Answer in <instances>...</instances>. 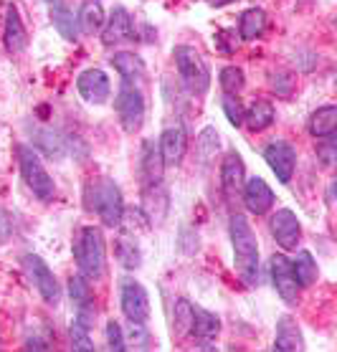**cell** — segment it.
Listing matches in <instances>:
<instances>
[{
    "label": "cell",
    "mask_w": 337,
    "mask_h": 352,
    "mask_svg": "<svg viewBox=\"0 0 337 352\" xmlns=\"http://www.w3.org/2000/svg\"><path fill=\"white\" fill-rule=\"evenodd\" d=\"M74 258L79 266L81 276L89 281H99L105 276V261H107V248L105 236L96 226H84L74 241Z\"/></svg>",
    "instance_id": "3"
},
{
    "label": "cell",
    "mask_w": 337,
    "mask_h": 352,
    "mask_svg": "<svg viewBox=\"0 0 337 352\" xmlns=\"http://www.w3.org/2000/svg\"><path fill=\"white\" fill-rule=\"evenodd\" d=\"M69 294L72 302L76 305V322H81L84 327H91V322L96 320V307H94V292L89 284L87 276H72L69 279Z\"/></svg>",
    "instance_id": "16"
},
{
    "label": "cell",
    "mask_w": 337,
    "mask_h": 352,
    "mask_svg": "<svg viewBox=\"0 0 337 352\" xmlns=\"http://www.w3.org/2000/svg\"><path fill=\"white\" fill-rule=\"evenodd\" d=\"M228 233H231L236 272H239V276L243 279L246 287H257L259 284V243H257V233L251 231L249 218L241 216V213H233Z\"/></svg>",
    "instance_id": "1"
},
{
    "label": "cell",
    "mask_w": 337,
    "mask_h": 352,
    "mask_svg": "<svg viewBox=\"0 0 337 352\" xmlns=\"http://www.w3.org/2000/svg\"><path fill=\"white\" fill-rule=\"evenodd\" d=\"M269 87L274 89L276 96H292L294 94V76L289 72H272L269 74Z\"/></svg>",
    "instance_id": "35"
},
{
    "label": "cell",
    "mask_w": 337,
    "mask_h": 352,
    "mask_svg": "<svg viewBox=\"0 0 337 352\" xmlns=\"http://www.w3.org/2000/svg\"><path fill=\"white\" fill-rule=\"evenodd\" d=\"M33 144H36V147H39L46 157H51V160H61V157L66 155L64 137L58 135L56 129H51V127L36 129V132H33Z\"/></svg>",
    "instance_id": "23"
},
{
    "label": "cell",
    "mask_w": 337,
    "mask_h": 352,
    "mask_svg": "<svg viewBox=\"0 0 337 352\" xmlns=\"http://www.w3.org/2000/svg\"><path fill=\"white\" fill-rule=\"evenodd\" d=\"M264 160L269 162V168H272V173L276 175L279 183H292L294 168H297V150L287 140H272L266 144Z\"/></svg>",
    "instance_id": "9"
},
{
    "label": "cell",
    "mask_w": 337,
    "mask_h": 352,
    "mask_svg": "<svg viewBox=\"0 0 337 352\" xmlns=\"http://www.w3.org/2000/svg\"><path fill=\"white\" fill-rule=\"evenodd\" d=\"M112 66L120 72L122 79L132 81V84L144 76V61L137 54H132V51H117L112 56Z\"/></svg>",
    "instance_id": "29"
},
{
    "label": "cell",
    "mask_w": 337,
    "mask_h": 352,
    "mask_svg": "<svg viewBox=\"0 0 337 352\" xmlns=\"http://www.w3.org/2000/svg\"><path fill=\"white\" fill-rule=\"evenodd\" d=\"M221 104H224V112L233 127H241V124H243V107H241V102L236 99V94H226Z\"/></svg>",
    "instance_id": "37"
},
{
    "label": "cell",
    "mask_w": 337,
    "mask_h": 352,
    "mask_svg": "<svg viewBox=\"0 0 337 352\" xmlns=\"http://www.w3.org/2000/svg\"><path fill=\"white\" fill-rule=\"evenodd\" d=\"M274 350H279V352L305 350V337H302V332H299V327H297V322L292 320V317H279V322H276Z\"/></svg>",
    "instance_id": "21"
},
{
    "label": "cell",
    "mask_w": 337,
    "mask_h": 352,
    "mask_svg": "<svg viewBox=\"0 0 337 352\" xmlns=\"http://www.w3.org/2000/svg\"><path fill=\"white\" fill-rule=\"evenodd\" d=\"M175 58V69L180 74L183 87L191 91L193 96H203L210 89V69L203 61L201 51H195L193 46H175L173 51Z\"/></svg>",
    "instance_id": "4"
},
{
    "label": "cell",
    "mask_w": 337,
    "mask_h": 352,
    "mask_svg": "<svg viewBox=\"0 0 337 352\" xmlns=\"http://www.w3.org/2000/svg\"><path fill=\"white\" fill-rule=\"evenodd\" d=\"M195 147H198V157H201V162L203 165H208V162L216 157L218 150H221V137H218V132L213 127H206L201 135H198Z\"/></svg>",
    "instance_id": "31"
},
{
    "label": "cell",
    "mask_w": 337,
    "mask_h": 352,
    "mask_svg": "<svg viewBox=\"0 0 337 352\" xmlns=\"http://www.w3.org/2000/svg\"><path fill=\"white\" fill-rule=\"evenodd\" d=\"M114 256L124 269H140L142 266V251H140L137 239L132 233H124L114 241Z\"/></svg>",
    "instance_id": "26"
},
{
    "label": "cell",
    "mask_w": 337,
    "mask_h": 352,
    "mask_svg": "<svg viewBox=\"0 0 337 352\" xmlns=\"http://www.w3.org/2000/svg\"><path fill=\"white\" fill-rule=\"evenodd\" d=\"M107 344L112 352H124L127 350V342H124V329L120 327V322H109L107 324Z\"/></svg>",
    "instance_id": "39"
},
{
    "label": "cell",
    "mask_w": 337,
    "mask_h": 352,
    "mask_svg": "<svg viewBox=\"0 0 337 352\" xmlns=\"http://www.w3.org/2000/svg\"><path fill=\"white\" fill-rule=\"evenodd\" d=\"M137 38V28L132 16L127 13V8H112L109 18H105V25H102V43L105 46H120V43H129V41Z\"/></svg>",
    "instance_id": "12"
},
{
    "label": "cell",
    "mask_w": 337,
    "mask_h": 352,
    "mask_svg": "<svg viewBox=\"0 0 337 352\" xmlns=\"http://www.w3.org/2000/svg\"><path fill=\"white\" fill-rule=\"evenodd\" d=\"M114 109H117L120 124L127 135L140 132V127H142L144 122V94L132 81H124L120 87L117 99H114Z\"/></svg>",
    "instance_id": "6"
},
{
    "label": "cell",
    "mask_w": 337,
    "mask_h": 352,
    "mask_svg": "<svg viewBox=\"0 0 337 352\" xmlns=\"http://www.w3.org/2000/svg\"><path fill=\"white\" fill-rule=\"evenodd\" d=\"M337 129V107L335 104H325L320 107L317 112H312L309 117V135L322 140V137L335 135Z\"/></svg>",
    "instance_id": "28"
},
{
    "label": "cell",
    "mask_w": 337,
    "mask_h": 352,
    "mask_svg": "<svg viewBox=\"0 0 337 352\" xmlns=\"http://www.w3.org/2000/svg\"><path fill=\"white\" fill-rule=\"evenodd\" d=\"M274 117V104L266 102V99H254L249 109H243V124L251 129V132H261V129L272 127Z\"/></svg>",
    "instance_id": "22"
},
{
    "label": "cell",
    "mask_w": 337,
    "mask_h": 352,
    "mask_svg": "<svg viewBox=\"0 0 337 352\" xmlns=\"http://www.w3.org/2000/svg\"><path fill=\"white\" fill-rule=\"evenodd\" d=\"M0 350H3V340H0Z\"/></svg>",
    "instance_id": "42"
},
{
    "label": "cell",
    "mask_w": 337,
    "mask_h": 352,
    "mask_svg": "<svg viewBox=\"0 0 337 352\" xmlns=\"http://www.w3.org/2000/svg\"><path fill=\"white\" fill-rule=\"evenodd\" d=\"M46 3H54V0H46Z\"/></svg>",
    "instance_id": "43"
},
{
    "label": "cell",
    "mask_w": 337,
    "mask_h": 352,
    "mask_svg": "<svg viewBox=\"0 0 337 352\" xmlns=\"http://www.w3.org/2000/svg\"><path fill=\"white\" fill-rule=\"evenodd\" d=\"M157 147H160L165 165H180L185 157V150H188V137H185L183 122H170V124H165L160 140H157Z\"/></svg>",
    "instance_id": "14"
},
{
    "label": "cell",
    "mask_w": 337,
    "mask_h": 352,
    "mask_svg": "<svg viewBox=\"0 0 337 352\" xmlns=\"http://www.w3.org/2000/svg\"><path fill=\"white\" fill-rule=\"evenodd\" d=\"M269 231H272L274 241L279 243L284 251H297L299 239H302V226L294 210L279 208L269 218Z\"/></svg>",
    "instance_id": "11"
},
{
    "label": "cell",
    "mask_w": 337,
    "mask_h": 352,
    "mask_svg": "<svg viewBox=\"0 0 337 352\" xmlns=\"http://www.w3.org/2000/svg\"><path fill=\"white\" fill-rule=\"evenodd\" d=\"M241 198H243V203H246L249 213H254V216H264V213H269V208L274 206L272 188H269L261 177H251V180H246V183H243Z\"/></svg>",
    "instance_id": "18"
},
{
    "label": "cell",
    "mask_w": 337,
    "mask_h": 352,
    "mask_svg": "<svg viewBox=\"0 0 337 352\" xmlns=\"http://www.w3.org/2000/svg\"><path fill=\"white\" fill-rule=\"evenodd\" d=\"M18 165H21V175L23 183L28 185V190L39 200H51L56 192V185L48 175V170L43 168V162L28 144H18Z\"/></svg>",
    "instance_id": "5"
},
{
    "label": "cell",
    "mask_w": 337,
    "mask_h": 352,
    "mask_svg": "<svg viewBox=\"0 0 337 352\" xmlns=\"http://www.w3.org/2000/svg\"><path fill=\"white\" fill-rule=\"evenodd\" d=\"M76 25H79V31L84 36H94V33L102 31V25H105V8H102V3L99 0H87L81 6L79 16H76Z\"/></svg>",
    "instance_id": "25"
},
{
    "label": "cell",
    "mask_w": 337,
    "mask_h": 352,
    "mask_svg": "<svg viewBox=\"0 0 337 352\" xmlns=\"http://www.w3.org/2000/svg\"><path fill=\"white\" fill-rule=\"evenodd\" d=\"M124 342H132V347H137V350H147L150 347V335H147V329H144V324H140V322H129V329L127 335H124Z\"/></svg>",
    "instance_id": "36"
},
{
    "label": "cell",
    "mask_w": 337,
    "mask_h": 352,
    "mask_svg": "<svg viewBox=\"0 0 337 352\" xmlns=\"http://www.w3.org/2000/svg\"><path fill=\"white\" fill-rule=\"evenodd\" d=\"M243 183H246V168L241 160L239 153H228L226 160L221 162V192L228 206H236L243 192Z\"/></svg>",
    "instance_id": "10"
},
{
    "label": "cell",
    "mask_w": 337,
    "mask_h": 352,
    "mask_svg": "<svg viewBox=\"0 0 337 352\" xmlns=\"http://www.w3.org/2000/svg\"><path fill=\"white\" fill-rule=\"evenodd\" d=\"M221 332V320H218L216 314L208 312V309H203V307H195L193 305V322H191V332L198 342H213Z\"/></svg>",
    "instance_id": "20"
},
{
    "label": "cell",
    "mask_w": 337,
    "mask_h": 352,
    "mask_svg": "<svg viewBox=\"0 0 337 352\" xmlns=\"http://www.w3.org/2000/svg\"><path fill=\"white\" fill-rule=\"evenodd\" d=\"M51 21H54V28L66 41H76L79 25H76V18H74V13L69 10V6H66L64 0H54V6H51Z\"/></svg>",
    "instance_id": "27"
},
{
    "label": "cell",
    "mask_w": 337,
    "mask_h": 352,
    "mask_svg": "<svg viewBox=\"0 0 337 352\" xmlns=\"http://www.w3.org/2000/svg\"><path fill=\"white\" fill-rule=\"evenodd\" d=\"M140 175H142L144 188H155L162 185V175H165V162H162L160 147L155 140H144L142 142V157H140Z\"/></svg>",
    "instance_id": "17"
},
{
    "label": "cell",
    "mask_w": 337,
    "mask_h": 352,
    "mask_svg": "<svg viewBox=\"0 0 337 352\" xmlns=\"http://www.w3.org/2000/svg\"><path fill=\"white\" fill-rule=\"evenodd\" d=\"M292 269H294V279H297L299 287H312L317 281V274H320L309 251H299L297 258L292 261Z\"/></svg>",
    "instance_id": "30"
},
{
    "label": "cell",
    "mask_w": 337,
    "mask_h": 352,
    "mask_svg": "<svg viewBox=\"0 0 337 352\" xmlns=\"http://www.w3.org/2000/svg\"><path fill=\"white\" fill-rule=\"evenodd\" d=\"M317 157L325 168H332L335 165V157H337V144H335V135L329 137H322V142L317 144Z\"/></svg>",
    "instance_id": "38"
},
{
    "label": "cell",
    "mask_w": 337,
    "mask_h": 352,
    "mask_svg": "<svg viewBox=\"0 0 337 352\" xmlns=\"http://www.w3.org/2000/svg\"><path fill=\"white\" fill-rule=\"evenodd\" d=\"M228 3H233V0H208V6H213V8H221V6H228Z\"/></svg>",
    "instance_id": "41"
},
{
    "label": "cell",
    "mask_w": 337,
    "mask_h": 352,
    "mask_svg": "<svg viewBox=\"0 0 337 352\" xmlns=\"http://www.w3.org/2000/svg\"><path fill=\"white\" fill-rule=\"evenodd\" d=\"M266 25H269V18L261 8H249L243 10L239 18V36L243 41H257L264 36Z\"/></svg>",
    "instance_id": "24"
},
{
    "label": "cell",
    "mask_w": 337,
    "mask_h": 352,
    "mask_svg": "<svg viewBox=\"0 0 337 352\" xmlns=\"http://www.w3.org/2000/svg\"><path fill=\"white\" fill-rule=\"evenodd\" d=\"M3 43L10 54H21L28 46V31H25L23 21H21V13L18 8L10 3L8 10H6V25H3Z\"/></svg>",
    "instance_id": "19"
},
{
    "label": "cell",
    "mask_w": 337,
    "mask_h": 352,
    "mask_svg": "<svg viewBox=\"0 0 337 352\" xmlns=\"http://www.w3.org/2000/svg\"><path fill=\"white\" fill-rule=\"evenodd\" d=\"M69 337H72V350L94 352V342H91V337H89V327H84L81 322H72V327H69Z\"/></svg>",
    "instance_id": "34"
},
{
    "label": "cell",
    "mask_w": 337,
    "mask_h": 352,
    "mask_svg": "<svg viewBox=\"0 0 337 352\" xmlns=\"http://www.w3.org/2000/svg\"><path fill=\"white\" fill-rule=\"evenodd\" d=\"M218 81H221V89L226 94H239L243 84H246V76H243L239 66H224L221 74H218Z\"/></svg>",
    "instance_id": "33"
},
{
    "label": "cell",
    "mask_w": 337,
    "mask_h": 352,
    "mask_svg": "<svg viewBox=\"0 0 337 352\" xmlns=\"http://www.w3.org/2000/svg\"><path fill=\"white\" fill-rule=\"evenodd\" d=\"M23 269L28 274V279L33 281V287L39 289V294L43 296V302L51 307H58V302H61V287H58L56 276L48 269L46 261L36 256V254H25Z\"/></svg>",
    "instance_id": "7"
},
{
    "label": "cell",
    "mask_w": 337,
    "mask_h": 352,
    "mask_svg": "<svg viewBox=\"0 0 337 352\" xmlns=\"http://www.w3.org/2000/svg\"><path fill=\"white\" fill-rule=\"evenodd\" d=\"M120 307L122 314L127 317L129 322H144L150 320V296L144 292V287L137 279H124L120 281Z\"/></svg>",
    "instance_id": "8"
},
{
    "label": "cell",
    "mask_w": 337,
    "mask_h": 352,
    "mask_svg": "<svg viewBox=\"0 0 337 352\" xmlns=\"http://www.w3.org/2000/svg\"><path fill=\"white\" fill-rule=\"evenodd\" d=\"M84 203H87V210L96 213L105 226H109V228L120 226L122 213H124V200H122L120 185L114 180L91 177L84 188Z\"/></svg>",
    "instance_id": "2"
},
{
    "label": "cell",
    "mask_w": 337,
    "mask_h": 352,
    "mask_svg": "<svg viewBox=\"0 0 337 352\" xmlns=\"http://www.w3.org/2000/svg\"><path fill=\"white\" fill-rule=\"evenodd\" d=\"M177 241H180V251H183L185 256H193L195 251H198V233H195V228H191V226H183L180 228V236H177Z\"/></svg>",
    "instance_id": "40"
},
{
    "label": "cell",
    "mask_w": 337,
    "mask_h": 352,
    "mask_svg": "<svg viewBox=\"0 0 337 352\" xmlns=\"http://www.w3.org/2000/svg\"><path fill=\"white\" fill-rule=\"evenodd\" d=\"M76 89L84 102L89 104H105L109 94H112V84H109V76H107L102 69H87V72L79 74L76 79Z\"/></svg>",
    "instance_id": "15"
},
{
    "label": "cell",
    "mask_w": 337,
    "mask_h": 352,
    "mask_svg": "<svg viewBox=\"0 0 337 352\" xmlns=\"http://www.w3.org/2000/svg\"><path fill=\"white\" fill-rule=\"evenodd\" d=\"M191 322H193V305L188 299H177L175 309H173V329H175L177 337H185L191 332Z\"/></svg>",
    "instance_id": "32"
},
{
    "label": "cell",
    "mask_w": 337,
    "mask_h": 352,
    "mask_svg": "<svg viewBox=\"0 0 337 352\" xmlns=\"http://www.w3.org/2000/svg\"><path fill=\"white\" fill-rule=\"evenodd\" d=\"M272 281L276 294L287 302V305H297L299 299V284L294 279V269H292V261H289L284 254H274L272 256Z\"/></svg>",
    "instance_id": "13"
}]
</instances>
